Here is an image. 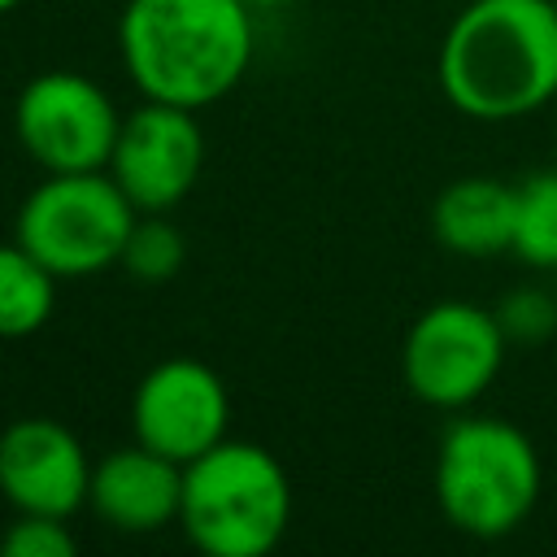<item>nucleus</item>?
<instances>
[{
  "mask_svg": "<svg viewBox=\"0 0 557 557\" xmlns=\"http://www.w3.org/2000/svg\"><path fill=\"white\" fill-rule=\"evenodd\" d=\"M440 87L474 122H513L557 96V4L470 0L440 44Z\"/></svg>",
  "mask_w": 557,
  "mask_h": 557,
  "instance_id": "nucleus-1",
  "label": "nucleus"
},
{
  "mask_svg": "<svg viewBox=\"0 0 557 557\" xmlns=\"http://www.w3.org/2000/svg\"><path fill=\"white\" fill-rule=\"evenodd\" d=\"M117 52L144 100L200 113L248 70L252 9L244 0H126Z\"/></svg>",
  "mask_w": 557,
  "mask_h": 557,
  "instance_id": "nucleus-2",
  "label": "nucleus"
},
{
  "mask_svg": "<svg viewBox=\"0 0 557 557\" xmlns=\"http://www.w3.org/2000/svg\"><path fill=\"white\" fill-rule=\"evenodd\" d=\"M292 522V483L252 440H222L183 466V535L209 557H265Z\"/></svg>",
  "mask_w": 557,
  "mask_h": 557,
  "instance_id": "nucleus-3",
  "label": "nucleus"
},
{
  "mask_svg": "<svg viewBox=\"0 0 557 557\" xmlns=\"http://www.w3.org/2000/svg\"><path fill=\"white\" fill-rule=\"evenodd\" d=\"M435 500L444 518L474 540L518 531L540 500L535 444L505 418H457L440 435Z\"/></svg>",
  "mask_w": 557,
  "mask_h": 557,
  "instance_id": "nucleus-4",
  "label": "nucleus"
},
{
  "mask_svg": "<svg viewBox=\"0 0 557 557\" xmlns=\"http://www.w3.org/2000/svg\"><path fill=\"white\" fill-rule=\"evenodd\" d=\"M139 209L104 170L48 174L17 209L13 239L57 278H87L117 265Z\"/></svg>",
  "mask_w": 557,
  "mask_h": 557,
  "instance_id": "nucleus-5",
  "label": "nucleus"
},
{
  "mask_svg": "<svg viewBox=\"0 0 557 557\" xmlns=\"http://www.w3.org/2000/svg\"><path fill=\"white\" fill-rule=\"evenodd\" d=\"M122 113L113 96L78 70L35 74L13 104V135L44 174L109 170Z\"/></svg>",
  "mask_w": 557,
  "mask_h": 557,
  "instance_id": "nucleus-6",
  "label": "nucleus"
},
{
  "mask_svg": "<svg viewBox=\"0 0 557 557\" xmlns=\"http://www.w3.org/2000/svg\"><path fill=\"white\" fill-rule=\"evenodd\" d=\"M505 344L509 339L492 309L470 300H440L413 318L400 348V374L422 405L466 409L500 374Z\"/></svg>",
  "mask_w": 557,
  "mask_h": 557,
  "instance_id": "nucleus-7",
  "label": "nucleus"
},
{
  "mask_svg": "<svg viewBox=\"0 0 557 557\" xmlns=\"http://www.w3.org/2000/svg\"><path fill=\"white\" fill-rule=\"evenodd\" d=\"M231 396L213 366L196 357L157 361L131 396V431L139 444L187 466L226 440Z\"/></svg>",
  "mask_w": 557,
  "mask_h": 557,
  "instance_id": "nucleus-8",
  "label": "nucleus"
},
{
  "mask_svg": "<svg viewBox=\"0 0 557 557\" xmlns=\"http://www.w3.org/2000/svg\"><path fill=\"white\" fill-rule=\"evenodd\" d=\"M205 170V131L196 109L144 100L122 117L109 174L139 213H170Z\"/></svg>",
  "mask_w": 557,
  "mask_h": 557,
  "instance_id": "nucleus-9",
  "label": "nucleus"
},
{
  "mask_svg": "<svg viewBox=\"0 0 557 557\" xmlns=\"http://www.w3.org/2000/svg\"><path fill=\"white\" fill-rule=\"evenodd\" d=\"M91 457L57 418H13L0 431V496L13 513L74 518L87 505Z\"/></svg>",
  "mask_w": 557,
  "mask_h": 557,
  "instance_id": "nucleus-10",
  "label": "nucleus"
},
{
  "mask_svg": "<svg viewBox=\"0 0 557 557\" xmlns=\"http://www.w3.org/2000/svg\"><path fill=\"white\" fill-rule=\"evenodd\" d=\"M178 505H183V466L139 440L104 453L91 466L87 509L122 535L165 531L170 522H178Z\"/></svg>",
  "mask_w": 557,
  "mask_h": 557,
  "instance_id": "nucleus-11",
  "label": "nucleus"
},
{
  "mask_svg": "<svg viewBox=\"0 0 557 557\" xmlns=\"http://www.w3.org/2000/svg\"><path fill=\"white\" fill-rule=\"evenodd\" d=\"M513 187L487 174L448 183L431 205L435 239L457 257H500L513 252Z\"/></svg>",
  "mask_w": 557,
  "mask_h": 557,
  "instance_id": "nucleus-12",
  "label": "nucleus"
},
{
  "mask_svg": "<svg viewBox=\"0 0 557 557\" xmlns=\"http://www.w3.org/2000/svg\"><path fill=\"white\" fill-rule=\"evenodd\" d=\"M57 309V274L17 239L0 244V339L35 335Z\"/></svg>",
  "mask_w": 557,
  "mask_h": 557,
  "instance_id": "nucleus-13",
  "label": "nucleus"
},
{
  "mask_svg": "<svg viewBox=\"0 0 557 557\" xmlns=\"http://www.w3.org/2000/svg\"><path fill=\"white\" fill-rule=\"evenodd\" d=\"M513 252L527 265H557V170L527 174L513 187Z\"/></svg>",
  "mask_w": 557,
  "mask_h": 557,
  "instance_id": "nucleus-14",
  "label": "nucleus"
},
{
  "mask_svg": "<svg viewBox=\"0 0 557 557\" xmlns=\"http://www.w3.org/2000/svg\"><path fill=\"white\" fill-rule=\"evenodd\" d=\"M183 257H187L183 231L165 213H139L131 235H126L117 265L139 283H165L183 270Z\"/></svg>",
  "mask_w": 557,
  "mask_h": 557,
  "instance_id": "nucleus-15",
  "label": "nucleus"
},
{
  "mask_svg": "<svg viewBox=\"0 0 557 557\" xmlns=\"http://www.w3.org/2000/svg\"><path fill=\"white\" fill-rule=\"evenodd\" d=\"M65 522L70 518H57V513H17L0 535V553L4 557H74L78 540Z\"/></svg>",
  "mask_w": 557,
  "mask_h": 557,
  "instance_id": "nucleus-16",
  "label": "nucleus"
},
{
  "mask_svg": "<svg viewBox=\"0 0 557 557\" xmlns=\"http://www.w3.org/2000/svg\"><path fill=\"white\" fill-rule=\"evenodd\" d=\"M492 313H496L505 339H518V344H535V339H548L557 331V296H548L540 287L505 292Z\"/></svg>",
  "mask_w": 557,
  "mask_h": 557,
  "instance_id": "nucleus-17",
  "label": "nucleus"
},
{
  "mask_svg": "<svg viewBox=\"0 0 557 557\" xmlns=\"http://www.w3.org/2000/svg\"><path fill=\"white\" fill-rule=\"evenodd\" d=\"M244 4L257 13V9H283V4H292V0H244Z\"/></svg>",
  "mask_w": 557,
  "mask_h": 557,
  "instance_id": "nucleus-18",
  "label": "nucleus"
},
{
  "mask_svg": "<svg viewBox=\"0 0 557 557\" xmlns=\"http://www.w3.org/2000/svg\"><path fill=\"white\" fill-rule=\"evenodd\" d=\"M17 4H26V0H0V13H13Z\"/></svg>",
  "mask_w": 557,
  "mask_h": 557,
  "instance_id": "nucleus-19",
  "label": "nucleus"
},
{
  "mask_svg": "<svg viewBox=\"0 0 557 557\" xmlns=\"http://www.w3.org/2000/svg\"><path fill=\"white\" fill-rule=\"evenodd\" d=\"M553 278H557V265H553Z\"/></svg>",
  "mask_w": 557,
  "mask_h": 557,
  "instance_id": "nucleus-20",
  "label": "nucleus"
}]
</instances>
